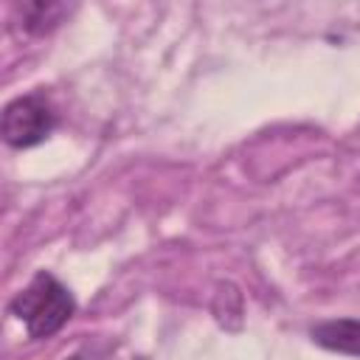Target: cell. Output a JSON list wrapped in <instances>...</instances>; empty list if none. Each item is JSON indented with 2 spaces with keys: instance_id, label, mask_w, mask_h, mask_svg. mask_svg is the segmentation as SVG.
I'll use <instances>...</instances> for the list:
<instances>
[{
  "instance_id": "cell-3",
  "label": "cell",
  "mask_w": 360,
  "mask_h": 360,
  "mask_svg": "<svg viewBox=\"0 0 360 360\" xmlns=\"http://www.w3.org/2000/svg\"><path fill=\"white\" fill-rule=\"evenodd\" d=\"M309 340L326 352L360 357V318H332L309 329Z\"/></svg>"
},
{
  "instance_id": "cell-4",
  "label": "cell",
  "mask_w": 360,
  "mask_h": 360,
  "mask_svg": "<svg viewBox=\"0 0 360 360\" xmlns=\"http://www.w3.org/2000/svg\"><path fill=\"white\" fill-rule=\"evenodd\" d=\"M73 6L68 3H53V0H37V3H22L14 6V14L20 17V28L31 37H45L56 31L68 17Z\"/></svg>"
},
{
  "instance_id": "cell-5",
  "label": "cell",
  "mask_w": 360,
  "mask_h": 360,
  "mask_svg": "<svg viewBox=\"0 0 360 360\" xmlns=\"http://www.w3.org/2000/svg\"><path fill=\"white\" fill-rule=\"evenodd\" d=\"M65 360H101L93 349H79V352H73L70 357H65Z\"/></svg>"
},
{
  "instance_id": "cell-2",
  "label": "cell",
  "mask_w": 360,
  "mask_h": 360,
  "mask_svg": "<svg viewBox=\"0 0 360 360\" xmlns=\"http://www.w3.org/2000/svg\"><path fill=\"white\" fill-rule=\"evenodd\" d=\"M56 129V110L42 93H25L3 107L0 132L11 149H31Z\"/></svg>"
},
{
  "instance_id": "cell-1",
  "label": "cell",
  "mask_w": 360,
  "mask_h": 360,
  "mask_svg": "<svg viewBox=\"0 0 360 360\" xmlns=\"http://www.w3.org/2000/svg\"><path fill=\"white\" fill-rule=\"evenodd\" d=\"M8 312L25 326L31 340H48L73 318L76 301L53 273L37 270L34 278L11 298Z\"/></svg>"
}]
</instances>
